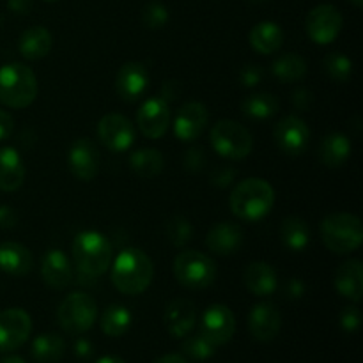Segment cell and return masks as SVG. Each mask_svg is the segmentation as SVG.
Wrapping results in <instances>:
<instances>
[{"mask_svg":"<svg viewBox=\"0 0 363 363\" xmlns=\"http://www.w3.org/2000/svg\"><path fill=\"white\" fill-rule=\"evenodd\" d=\"M53 46V38L48 28L30 27L21 34L18 48L20 53L28 60L45 59Z\"/></svg>","mask_w":363,"mask_h":363,"instance_id":"28","label":"cell"},{"mask_svg":"<svg viewBox=\"0 0 363 363\" xmlns=\"http://www.w3.org/2000/svg\"><path fill=\"white\" fill-rule=\"evenodd\" d=\"M18 223V215L11 206H0V229H13Z\"/></svg>","mask_w":363,"mask_h":363,"instance_id":"42","label":"cell"},{"mask_svg":"<svg viewBox=\"0 0 363 363\" xmlns=\"http://www.w3.org/2000/svg\"><path fill=\"white\" fill-rule=\"evenodd\" d=\"M14 130V119L9 112L6 110H0V142L6 140L11 137Z\"/></svg>","mask_w":363,"mask_h":363,"instance_id":"43","label":"cell"},{"mask_svg":"<svg viewBox=\"0 0 363 363\" xmlns=\"http://www.w3.org/2000/svg\"><path fill=\"white\" fill-rule=\"evenodd\" d=\"M234 332H236V319L227 305L215 303L202 314L201 333L216 347L229 342Z\"/></svg>","mask_w":363,"mask_h":363,"instance_id":"13","label":"cell"},{"mask_svg":"<svg viewBox=\"0 0 363 363\" xmlns=\"http://www.w3.org/2000/svg\"><path fill=\"white\" fill-rule=\"evenodd\" d=\"M194 227L184 216L176 215L167 222V236L174 247H184L191 240Z\"/></svg>","mask_w":363,"mask_h":363,"instance_id":"37","label":"cell"},{"mask_svg":"<svg viewBox=\"0 0 363 363\" xmlns=\"http://www.w3.org/2000/svg\"><path fill=\"white\" fill-rule=\"evenodd\" d=\"M262 69L259 66H255V64H247V66L241 67L240 71V82L243 87H255V85H259V82H261L262 78Z\"/></svg>","mask_w":363,"mask_h":363,"instance_id":"40","label":"cell"},{"mask_svg":"<svg viewBox=\"0 0 363 363\" xmlns=\"http://www.w3.org/2000/svg\"><path fill=\"white\" fill-rule=\"evenodd\" d=\"M351 2H353V4H354V6H357V7H362L363 0H351Z\"/></svg>","mask_w":363,"mask_h":363,"instance_id":"52","label":"cell"},{"mask_svg":"<svg viewBox=\"0 0 363 363\" xmlns=\"http://www.w3.org/2000/svg\"><path fill=\"white\" fill-rule=\"evenodd\" d=\"M7 4L16 14H28L32 9V0H9Z\"/></svg>","mask_w":363,"mask_h":363,"instance_id":"48","label":"cell"},{"mask_svg":"<svg viewBox=\"0 0 363 363\" xmlns=\"http://www.w3.org/2000/svg\"><path fill=\"white\" fill-rule=\"evenodd\" d=\"M142 21L147 28H162L169 21V11L162 4H147L142 11Z\"/></svg>","mask_w":363,"mask_h":363,"instance_id":"38","label":"cell"},{"mask_svg":"<svg viewBox=\"0 0 363 363\" xmlns=\"http://www.w3.org/2000/svg\"><path fill=\"white\" fill-rule=\"evenodd\" d=\"M351 156V140L344 133L333 131L323 138L319 145V160L328 169H339L350 160Z\"/></svg>","mask_w":363,"mask_h":363,"instance_id":"26","label":"cell"},{"mask_svg":"<svg viewBox=\"0 0 363 363\" xmlns=\"http://www.w3.org/2000/svg\"><path fill=\"white\" fill-rule=\"evenodd\" d=\"M163 165H165V160L158 149H138L130 156L131 170L144 179L158 176L163 170Z\"/></svg>","mask_w":363,"mask_h":363,"instance_id":"30","label":"cell"},{"mask_svg":"<svg viewBox=\"0 0 363 363\" xmlns=\"http://www.w3.org/2000/svg\"><path fill=\"white\" fill-rule=\"evenodd\" d=\"M71 174L80 181H92L99 172V152L91 138H77L67 152Z\"/></svg>","mask_w":363,"mask_h":363,"instance_id":"16","label":"cell"},{"mask_svg":"<svg viewBox=\"0 0 363 363\" xmlns=\"http://www.w3.org/2000/svg\"><path fill=\"white\" fill-rule=\"evenodd\" d=\"M234 176H236V172L230 169H222L218 170V172L213 176V183L216 184V186H227V184H230V181L234 179Z\"/></svg>","mask_w":363,"mask_h":363,"instance_id":"46","label":"cell"},{"mask_svg":"<svg viewBox=\"0 0 363 363\" xmlns=\"http://www.w3.org/2000/svg\"><path fill=\"white\" fill-rule=\"evenodd\" d=\"M206 245L216 255H233L243 245V230L233 222H220L211 227Z\"/></svg>","mask_w":363,"mask_h":363,"instance_id":"21","label":"cell"},{"mask_svg":"<svg viewBox=\"0 0 363 363\" xmlns=\"http://www.w3.org/2000/svg\"><path fill=\"white\" fill-rule=\"evenodd\" d=\"M307 34L315 45H330L342 30V14L335 6L323 4L314 7L305 20Z\"/></svg>","mask_w":363,"mask_h":363,"instance_id":"9","label":"cell"},{"mask_svg":"<svg viewBox=\"0 0 363 363\" xmlns=\"http://www.w3.org/2000/svg\"><path fill=\"white\" fill-rule=\"evenodd\" d=\"M170 124L169 101L163 98H151L144 101L137 113V126L142 135L158 140L167 133Z\"/></svg>","mask_w":363,"mask_h":363,"instance_id":"14","label":"cell"},{"mask_svg":"<svg viewBox=\"0 0 363 363\" xmlns=\"http://www.w3.org/2000/svg\"><path fill=\"white\" fill-rule=\"evenodd\" d=\"M152 363H188V362L184 360L183 357H179V354H165V357L158 358V360Z\"/></svg>","mask_w":363,"mask_h":363,"instance_id":"49","label":"cell"},{"mask_svg":"<svg viewBox=\"0 0 363 363\" xmlns=\"http://www.w3.org/2000/svg\"><path fill=\"white\" fill-rule=\"evenodd\" d=\"M149 85V73L142 62H126L116 77V91L121 99L133 103L144 96Z\"/></svg>","mask_w":363,"mask_h":363,"instance_id":"18","label":"cell"},{"mask_svg":"<svg viewBox=\"0 0 363 363\" xmlns=\"http://www.w3.org/2000/svg\"><path fill=\"white\" fill-rule=\"evenodd\" d=\"M41 277L45 284L52 289H66L73 279V272H71L69 259L66 257L62 250L59 248H52L46 250V254L41 259Z\"/></svg>","mask_w":363,"mask_h":363,"instance_id":"19","label":"cell"},{"mask_svg":"<svg viewBox=\"0 0 363 363\" xmlns=\"http://www.w3.org/2000/svg\"><path fill=\"white\" fill-rule=\"evenodd\" d=\"M34 257L30 250L21 243L6 241L0 245V269L13 277H23L30 273Z\"/></svg>","mask_w":363,"mask_h":363,"instance_id":"24","label":"cell"},{"mask_svg":"<svg viewBox=\"0 0 363 363\" xmlns=\"http://www.w3.org/2000/svg\"><path fill=\"white\" fill-rule=\"evenodd\" d=\"M273 138H275L277 147L284 155L300 156L307 149L311 130L305 121L298 116H286L277 123L275 130H273Z\"/></svg>","mask_w":363,"mask_h":363,"instance_id":"12","label":"cell"},{"mask_svg":"<svg viewBox=\"0 0 363 363\" xmlns=\"http://www.w3.org/2000/svg\"><path fill=\"white\" fill-rule=\"evenodd\" d=\"M209 113L202 103L188 101L177 110L174 117V135L181 142H194L204 133L208 126Z\"/></svg>","mask_w":363,"mask_h":363,"instance_id":"15","label":"cell"},{"mask_svg":"<svg viewBox=\"0 0 363 363\" xmlns=\"http://www.w3.org/2000/svg\"><path fill=\"white\" fill-rule=\"evenodd\" d=\"M155 266L149 255L138 248H126L117 255L112 266V284L128 296L142 294L152 282Z\"/></svg>","mask_w":363,"mask_h":363,"instance_id":"1","label":"cell"},{"mask_svg":"<svg viewBox=\"0 0 363 363\" xmlns=\"http://www.w3.org/2000/svg\"><path fill=\"white\" fill-rule=\"evenodd\" d=\"M291 101H293V105L296 106L298 110H308L312 106V103H314V94H312V91H308V89L300 87L293 92Z\"/></svg>","mask_w":363,"mask_h":363,"instance_id":"41","label":"cell"},{"mask_svg":"<svg viewBox=\"0 0 363 363\" xmlns=\"http://www.w3.org/2000/svg\"><path fill=\"white\" fill-rule=\"evenodd\" d=\"M45 2H57V0H45Z\"/></svg>","mask_w":363,"mask_h":363,"instance_id":"53","label":"cell"},{"mask_svg":"<svg viewBox=\"0 0 363 363\" xmlns=\"http://www.w3.org/2000/svg\"><path fill=\"white\" fill-rule=\"evenodd\" d=\"M273 77L279 78L282 84L300 82L307 74V62L296 53H284L272 64Z\"/></svg>","mask_w":363,"mask_h":363,"instance_id":"31","label":"cell"},{"mask_svg":"<svg viewBox=\"0 0 363 363\" xmlns=\"http://www.w3.org/2000/svg\"><path fill=\"white\" fill-rule=\"evenodd\" d=\"M73 259L78 275L99 279L112 262V245L96 230H84L73 241Z\"/></svg>","mask_w":363,"mask_h":363,"instance_id":"3","label":"cell"},{"mask_svg":"<svg viewBox=\"0 0 363 363\" xmlns=\"http://www.w3.org/2000/svg\"><path fill=\"white\" fill-rule=\"evenodd\" d=\"M32 358L38 363H57L64 354V340L57 333H43L32 342Z\"/></svg>","mask_w":363,"mask_h":363,"instance_id":"33","label":"cell"},{"mask_svg":"<svg viewBox=\"0 0 363 363\" xmlns=\"http://www.w3.org/2000/svg\"><path fill=\"white\" fill-rule=\"evenodd\" d=\"M202 162H204V156H202L201 149H191V151H188L186 160H184V165H186L188 169L197 170L199 167L202 165Z\"/></svg>","mask_w":363,"mask_h":363,"instance_id":"47","label":"cell"},{"mask_svg":"<svg viewBox=\"0 0 363 363\" xmlns=\"http://www.w3.org/2000/svg\"><path fill=\"white\" fill-rule=\"evenodd\" d=\"M195 321H197V311L190 300L179 298L170 301L165 311V326L174 339H184L190 335Z\"/></svg>","mask_w":363,"mask_h":363,"instance_id":"20","label":"cell"},{"mask_svg":"<svg viewBox=\"0 0 363 363\" xmlns=\"http://www.w3.org/2000/svg\"><path fill=\"white\" fill-rule=\"evenodd\" d=\"M96 363H124V360H121L119 357H103Z\"/></svg>","mask_w":363,"mask_h":363,"instance_id":"50","label":"cell"},{"mask_svg":"<svg viewBox=\"0 0 363 363\" xmlns=\"http://www.w3.org/2000/svg\"><path fill=\"white\" fill-rule=\"evenodd\" d=\"M252 48L262 55H272L284 45V30L273 21H261L254 25L248 34Z\"/></svg>","mask_w":363,"mask_h":363,"instance_id":"27","label":"cell"},{"mask_svg":"<svg viewBox=\"0 0 363 363\" xmlns=\"http://www.w3.org/2000/svg\"><path fill=\"white\" fill-rule=\"evenodd\" d=\"M321 238L330 252L346 255L358 250L363 243V227L351 213H332L321 223Z\"/></svg>","mask_w":363,"mask_h":363,"instance_id":"5","label":"cell"},{"mask_svg":"<svg viewBox=\"0 0 363 363\" xmlns=\"http://www.w3.org/2000/svg\"><path fill=\"white\" fill-rule=\"evenodd\" d=\"M183 353L186 354L188 358H191V360L204 362L209 360V358L216 353V346L211 340L206 339L202 333H197V335H191L184 340Z\"/></svg>","mask_w":363,"mask_h":363,"instance_id":"36","label":"cell"},{"mask_svg":"<svg viewBox=\"0 0 363 363\" xmlns=\"http://www.w3.org/2000/svg\"><path fill=\"white\" fill-rule=\"evenodd\" d=\"M282 328V315L269 301L257 303L248 314V330L259 342H272Z\"/></svg>","mask_w":363,"mask_h":363,"instance_id":"17","label":"cell"},{"mask_svg":"<svg viewBox=\"0 0 363 363\" xmlns=\"http://www.w3.org/2000/svg\"><path fill=\"white\" fill-rule=\"evenodd\" d=\"M243 282L254 296H272L279 287L277 272L268 262H250L243 272Z\"/></svg>","mask_w":363,"mask_h":363,"instance_id":"23","label":"cell"},{"mask_svg":"<svg viewBox=\"0 0 363 363\" xmlns=\"http://www.w3.org/2000/svg\"><path fill=\"white\" fill-rule=\"evenodd\" d=\"M174 277L188 289H206L216 279V264L199 250H184L174 259Z\"/></svg>","mask_w":363,"mask_h":363,"instance_id":"6","label":"cell"},{"mask_svg":"<svg viewBox=\"0 0 363 363\" xmlns=\"http://www.w3.org/2000/svg\"><path fill=\"white\" fill-rule=\"evenodd\" d=\"M98 137L110 151L124 152L133 145L135 126L121 113H106L98 123Z\"/></svg>","mask_w":363,"mask_h":363,"instance_id":"11","label":"cell"},{"mask_svg":"<svg viewBox=\"0 0 363 363\" xmlns=\"http://www.w3.org/2000/svg\"><path fill=\"white\" fill-rule=\"evenodd\" d=\"M0 363H27V362H25L23 358H20V357H13V354H11V357L2 358V360H0Z\"/></svg>","mask_w":363,"mask_h":363,"instance_id":"51","label":"cell"},{"mask_svg":"<svg viewBox=\"0 0 363 363\" xmlns=\"http://www.w3.org/2000/svg\"><path fill=\"white\" fill-rule=\"evenodd\" d=\"M32 332V319L21 308L0 312V353H11L27 342Z\"/></svg>","mask_w":363,"mask_h":363,"instance_id":"10","label":"cell"},{"mask_svg":"<svg viewBox=\"0 0 363 363\" xmlns=\"http://www.w3.org/2000/svg\"><path fill=\"white\" fill-rule=\"evenodd\" d=\"M92 353H94V347H92V344L87 339H78L74 342V354H77V358L87 360V358L92 357Z\"/></svg>","mask_w":363,"mask_h":363,"instance_id":"45","label":"cell"},{"mask_svg":"<svg viewBox=\"0 0 363 363\" xmlns=\"http://www.w3.org/2000/svg\"><path fill=\"white\" fill-rule=\"evenodd\" d=\"M286 294L291 300H298L305 294V284L300 279H289L286 284Z\"/></svg>","mask_w":363,"mask_h":363,"instance_id":"44","label":"cell"},{"mask_svg":"<svg viewBox=\"0 0 363 363\" xmlns=\"http://www.w3.org/2000/svg\"><path fill=\"white\" fill-rule=\"evenodd\" d=\"M98 315V305L87 293H71L64 298L57 311V321L60 328L71 335H80L92 328Z\"/></svg>","mask_w":363,"mask_h":363,"instance_id":"8","label":"cell"},{"mask_svg":"<svg viewBox=\"0 0 363 363\" xmlns=\"http://www.w3.org/2000/svg\"><path fill=\"white\" fill-rule=\"evenodd\" d=\"M230 211L245 222H259L275 206V190L272 184L259 177H250L234 186L230 194Z\"/></svg>","mask_w":363,"mask_h":363,"instance_id":"2","label":"cell"},{"mask_svg":"<svg viewBox=\"0 0 363 363\" xmlns=\"http://www.w3.org/2000/svg\"><path fill=\"white\" fill-rule=\"evenodd\" d=\"M131 326V312L123 305H112L101 315V330L105 335L123 337Z\"/></svg>","mask_w":363,"mask_h":363,"instance_id":"34","label":"cell"},{"mask_svg":"<svg viewBox=\"0 0 363 363\" xmlns=\"http://www.w3.org/2000/svg\"><path fill=\"white\" fill-rule=\"evenodd\" d=\"M25 181V165L20 152L13 147H0V190L16 191Z\"/></svg>","mask_w":363,"mask_h":363,"instance_id":"25","label":"cell"},{"mask_svg":"<svg viewBox=\"0 0 363 363\" xmlns=\"http://www.w3.org/2000/svg\"><path fill=\"white\" fill-rule=\"evenodd\" d=\"M335 289L340 296L360 303L363 294V266L358 259L342 262L335 272Z\"/></svg>","mask_w":363,"mask_h":363,"instance_id":"22","label":"cell"},{"mask_svg":"<svg viewBox=\"0 0 363 363\" xmlns=\"http://www.w3.org/2000/svg\"><path fill=\"white\" fill-rule=\"evenodd\" d=\"M325 71L333 82H347L353 74V62H351L350 57H346L340 52L328 53L325 57Z\"/></svg>","mask_w":363,"mask_h":363,"instance_id":"35","label":"cell"},{"mask_svg":"<svg viewBox=\"0 0 363 363\" xmlns=\"http://www.w3.org/2000/svg\"><path fill=\"white\" fill-rule=\"evenodd\" d=\"M280 240L289 250L301 252L311 243V229L308 223L300 216H287L280 225Z\"/></svg>","mask_w":363,"mask_h":363,"instance_id":"29","label":"cell"},{"mask_svg":"<svg viewBox=\"0 0 363 363\" xmlns=\"http://www.w3.org/2000/svg\"><path fill=\"white\" fill-rule=\"evenodd\" d=\"M280 108V101L269 92H259V94H252L243 99L241 103V112L250 119H269L275 116Z\"/></svg>","mask_w":363,"mask_h":363,"instance_id":"32","label":"cell"},{"mask_svg":"<svg viewBox=\"0 0 363 363\" xmlns=\"http://www.w3.org/2000/svg\"><path fill=\"white\" fill-rule=\"evenodd\" d=\"M38 78L34 71L20 62L0 67V103L9 108H25L38 96Z\"/></svg>","mask_w":363,"mask_h":363,"instance_id":"4","label":"cell"},{"mask_svg":"<svg viewBox=\"0 0 363 363\" xmlns=\"http://www.w3.org/2000/svg\"><path fill=\"white\" fill-rule=\"evenodd\" d=\"M360 319H362L360 308H358L357 305H350V307L342 308L339 321L344 332L354 333L358 328H360Z\"/></svg>","mask_w":363,"mask_h":363,"instance_id":"39","label":"cell"},{"mask_svg":"<svg viewBox=\"0 0 363 363\" xmlns=\"http://www.w3.org/2000/svg\"><path fill=\"white\" fill-rule=\"evenodd\" d=\"M211 145L227 160H245L254 149V138L243 124L233 119H222L211 128Z\"/></svg>","mask_w":363,"mask_h":363,"instance_id":"7","label":"cell"}]
</instances>
